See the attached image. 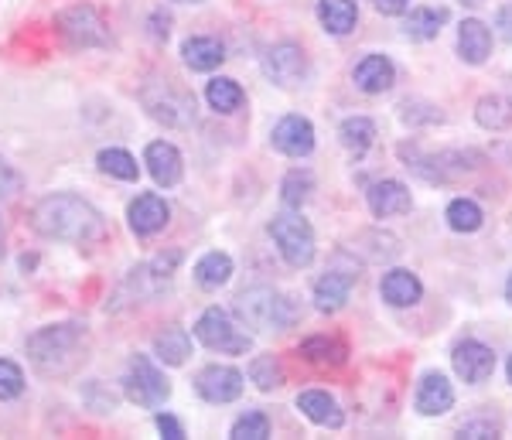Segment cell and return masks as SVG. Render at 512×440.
<instances>
[{
	"label": "cell",
	"mask_w": 512,
	"mask_h": 440,
	"mask_svg": "<svg viewBox=\"0 0 512 440\" xmlns=\"http://www.w3.org/2000/svg\"><path fill=\"white\" fill-rule=\"evenodd\" d=\"M205 99L216 113H236L243 106V89L233 79H212L209 89H205Z\"/></svg>",
	"instance_id": "obj_31"
},
{
	"label": "cell",
	"mask_w": 512,
	"mask_h": 440,
	"mask_svg": "<svg viewBox=\"0 0 512 440\" xmlns=\"http://www.w3.org/2000/svg\"><path fill=\"white\" fill-rule=\"evenodd\" d=\"M99 171H106V174H113V178H120V181H137V161L130 157L123 147H106V151H99Z\"/></svg>",
	"instance_id": "obj_32"
},
{
	"label": "cell",
	"mask_w": 512,
	"mask_h": 440,
	"mask_svg": "<svg viewBox=\"0 0 512 440\" xmlns=\"http://www.w3.org/2000/svg\"><path fill=\"white\" fill-rule=\"evenodd\" d=\"M0 256H4V219H0Z\"/></svg>",
	"instance_id": "obj_42"
},
{
	"label": "cell",
	"mask_w": 512,
	"mask_h": 440,
	"mask_svg": "<svg viewBox=\"0 0 512 440\" xmlns=\"http://www.w3.org/2000/svg\"><path fill=\"white\" fill-rule=\"evenodd\" d=\"M373 7H376L379 14H390V18H393V14H403V11H407L410 0H373Z\"/></svg>",
	"instance_id": "obj_41"
},
{
	"label": "cell",
	"mask_w": 512,
	"mask_h": 440,
	"mask_svg": "<svg viewBox=\"0 0 512 440\" xmlns=\"http://www.w3.org/2000/svg\"><path fill=\"white\" fill-rule=\"evenodd\" d=\"M458 434L461 437H499V420H492V417L468 420V423H461Z\"/></svg>",
	"instance_id": "obj_37"
},
{
	"label": "cell",
	"mask_w": 512,
	"mask_h": 440,
	"mask_svg": "<svg viewBox=\"0 0 512 440\" xmlns=\"http://www.w3.org/2000/svg\"><path fill=\"white\" fill-rule=\"evenodd\" d=\"M451 362H454V372H458L465 383H485V379L495 372V352L489 345H482V342H475V338H468V342H461V345H454V355H451Z\"/></svg>",
	"instance_id": "obj_11"
},
{
	"label": "cell",
	"mask_w": 512,
	"mask_h": 440,
	"mask_svg": "<svg viewBox=\"0 0 512 440\" xmlns=\"http://www.w3.org/2000/svg\"><path fill=\"white\" fill-rule=\"evenodd\" d=\"M359 273L355 270H328L325 277L315 284V307L325 314H335L349 304V294H352V284Z\"/></svg>",
	"instance_id": "obj_14"
},
{
	"label": "cell",
	"mask_w": 512,
	"mask_h": 440,
	"mask_svg": "<svg viewBox=\"0 0 512 440\" xmlns=\"http://www.w3.org/2000/svg\"><path fill=\"white\" fill-rule=\"evenodd\" d=\"M86 345H89L86 325L65 321V325L38 328L28 338V355L45 376H69L86 359Z\"/></svg>",
	"instance_id": "obj_2"
},
{
	"label": "cell",
	"mask_w": 512,
	"mask_h": 440,
	"mask_svg": "<svg viewBox=\"0 0 512 440\" xmlns=\"http://www.w3.org/2000/svg\"><path fill=\"white\" fill-rule=\"evenodd\" d=\"M195 338L205 348H212V352H226V355H246L253 345V338L243 335V331L229 321V314L222 311V307L202 311V318L195 321Z\"/></svg>",
	"instance_id": "obj_6"
},
{
	"label": "cell",
	"mask_w": 512,
	"mask_h": 440,
	"mask_svg": "<svg viewBox=\"0 0 512 440\" xmlns=\"http://www.w3.org/2000/svg\"><path fill=\"white\" fill-rule=\"evenodd\" d=\"M270 236L291 267H308L315 260V229L308 226V219H301L297 212H284L270 222Z\"/></svg>",
	"instance_id": "obj_5"
},
{
	"label": "cell",
	"mask_w": 512,
	"mask_h": 440,
	"mask_svg": "<svg viewBox=\"0 0 512 440\" xmlns=\"http://www.w3.org/2000/svg\"><path fill=\"white\" fill-rule=\"evenodd\" d=\"M414 403H417V413H424V417H444V413L454 406V389L448 383V376H441V372H427L417 386Z\"/></svg>",
	"instance_id": "obj_15"
},
{
	"label": "cell",
	"mask_w": 512,
	"mask_h": 440,
	"mask_svg": "<svg viewBox=\"0 0 512 440\" xmlns=\"http://www.w3.org/2000/svg\"><path fill=\"white\" fill-rule=\"evenodd\" d=\"M400 157L407 161V168L420 174L424 181H451L458 174L478 168V157L475 151H441V154H420L417 147L403 144L400 147Z\"/></svg>",
	"instance_id": "obj_4"
},
{
	"label": "cell",
	"mask_w": 512,
	"mask_h": 440,
	"mask_svg": "<svg viewBox=\"0 0 512 440\" xmlns=\"http://www.w3.org/2000/svg\"><path fill=\"white\" fill-rule=\"evenodd\" d=\"M270 140H274V147L280 154L287 157H308L311 151H315V127H311V120H304V116H284V120L274 127V134H270Z\"/></svg>",
	"instance_id": "obj_12"
},
{
	"label": "cell",
	"mask_w": 512,
	"mask_h": 440,
	"mask_svg": "<svg viewBox=\"0 0 512 440\" xmlns=\"http://www.w3.org/2000/svg\"><path fill=\"white\" fill-rule=\"evenodd\" d=\"M297 352H301L308 362H318V365H342L345 359H349V348L338 342V338H328V335L308 338V342H301Z\"/></svg>",
	"instance_id": "obj_28"
},
{
	"label": "cell",
	"mask_w": 512,
	"mask_h": 440,
	"mask_svg": "<svg viewBox=\"0 0 512 440\" xmlns=\"http://www.w3.org/2000/svg\"><path fill=\"white\" fill-rule=\"evenodd\" d=\"M123 383H127L130 403L147 406V410L161 406L171 396V383L164 379V372L147 359V355H134V359H130V369H127V379H123Z\"/></svg>",
	"instance_id": "obj_8"
},
{
	"label": "cell",
	"mask_w": 512,
	"mask_h": 440,
	"mask_svg": "<svg viewBox=\"0 0 512 440\" xmlns=\"http://www.w3.org/2000/svg\"><path fill=\"white\" fill-rule=\"evenodd\" d=\"M263 72H267V79L277 82L280 89H294L308 76V58H304V52L297 45L284 41V45H274L263 55Z\"/></svg>",
	"instance_id": "obj_9"
},
{
	"label": "cell",
	"mask_w": 512,
	"mask_h": 440,
	"mask_svg": "<svg viewBox=\"0 0 512 440\" xmlns=\"http://www.w3.org/2000/svg\"><path fill=\"white\" fill-rule=\"evenodd\" d=\"M444 219H448V226L454 232H478L482 229V209H478V202L472 198H454L448 205V212H444Z\"/></svg>",
	"instance_id": "obj_30"
},
{
	"label": "cell",
	"mask_w": 512,
	"mask_h": 440,
	"mask_svg": "<svg viewBox=\"0 0 512 440\" xmlns=\"http://www.w3.org/2000/svg\"><path fill=\"white\" fill-rule=\"evenodd\" d=\"M21 192V178H18V171L11 168V164L0 157V198H11V195H18Z\"/></svg>",
	"instance_id": "obj_38"
},
{
	"label": "cell",
	"mask_w": 512,
	"mask_h": 440,
	"mask_svg": "<svg viewBox=\"0 0 512 440\" xmlns=\"http://www.w3.org/2000/svg\"><path fill=\"white\" fill-rule=\"evenodd\" d=\"M311 188H315V178L308 171H291L280 185V198H284L287 209H301L311 198Z\"/></svg>",
	"instance_id": "obj_33"
},
{
	"label": "cell",
	"mask_w": 512,
	"mask_h": 440,
	"mask_svg": "<svg viewBox=\"0 0 512 440\" xmlns=\"http://www.w3.org/2000/svg\"><path fill=\"white\" fill-rule=\"evenodd\" d=\"M229 437H233V440H267V437H270V420H267V413H260V410L243 413V417H239V420L233 423Z\"/></svg>",
	"instance_id": "obj_35"
},
{
	"label": "cell",
	"mask_w": 512,
	"mask_h": 440,
	"mask_svg": "<svg viewBox=\"0 0 512 440\" xmlns=\"http://www.w3.org/2000/svg\"><path fill=\"white\" fill-rule=\"evenodd\" d=\"M154 423H158V430H161V434L168 437V440H181V437H185L181 423H178L175 417H168V413H158V420H154Z\"/></svg>",
	"instance_id": "obj_39"
},
{
	"label": "cell",
	"mask_w": 512,
	"mask_h": 440,
	"mask_svg": "<svg viewBox=\"0 0 512 440\" xmlns=\"http://www.w3.org/2000/svg\"><path fill=\"white\" fill-rule=\"evenodd\" d=\"M181 4H198V0H181Z\"/></svg>",
	"instance_id": "obj_45"
},
{
	"label": "cell",
	"mask_w": 512,
	"mask_h": 440,
	"mask_svg": "<svg viewBox=\"0 0 512 440\" xmlns=\"http://www.w3.org/2000/svg\"><path fill=\"white\" fill-rule=\"evenodd\" d=\"M24 393V372L11 359H0V400H18Z\"/></svg>",
	"instance_id": "obj_36"
},
{
	"label": "cell",
	"mask_w": 512,
	"mask_h": 440,
	"mask_svg": "<svg viewBox=\"0 0 512 440\" xmlns=\"http://www.w3.org/2000/svg\"><path fill=\"white\" fill-rule=\"evenodd\" d=\"M297 410H301L311 423L328 427V430H338L345 423V413L338 410V403L328 393H321V389H304V393L297 396Z\"/></svg>",
	"instance_id": "obj_20"
},
{
	"label": "cell",
	"mask_w": 512,
	"mask_h": 440,
	"mask_svg": "<svg viewBox=\"0 0 512 440\" xmlns=\"http://www.w3.org/2000/svg\"><path fill=\"white\" fill-rule=\"evenodd\" d=\"M338 137H342V144L349 147L355 157H359V154H366L369 147H373L376 123L366 120V116H349V120H345L342 127H338Z\"/></svg>",
	"instance_id": "obj_29"
},
{
	"label": "cell",
	"mask_w": 512,
	"mask_h": 440,
	"mask_svg": "<svg viewBox=\"0 0 512 440\" xmlns=\"http://www.w3.org/2000/svg\"><path fill=\"white\" fill-rule=\"evenodd\" d=\"M154 355L168 365H185V359L192 355V338H188L185 328H164L154 338Z\"/></svg>",
	"instance_id": "obj_26"
},
{
	"label": "cell",
	"mask_w": 512,
	"mask_h": 440,
	"mask_svg": "<svg viewBox=\"0 0 512 440\" xmlns=\"http://www.w3.org/2000/svg\"><path fill=\"white\" fill-rule=\"evenodd\" d=\"M444 21H448L444 7H417V11H410V18L403 21V35L414 41H431L441 35Z\"/></svg>",
	"instance_id": "obj_24"
},
{
	"label": "cell",
	"mask_w": 512,
	"mask_h": 440,
	"mask_svg": "<svg viewBox=\"0 0 512 440\" xmlns=\"http://www.w3.org/2000/svg\"><path fill=\"white\" fill-rule=\"evenodd\" d=\"M352 79L366 96H379V93H386V89H393L396 69H393V62L386 55H366L359 65H355Z\"/></svg>",
	"instance_id": "obj_17"
},
{
	"label": "cell",
	"mask_w": 512,
	"mask_h": 440,
	"mask_svg": "<svg viewBox=\"0 0 512 440\" xmlns=\"http://www.w3.org/2000/svg\"><path fill=\"white\" fill-rule=\"evenodd\" d=\"M229 277H233V260H229V253L212 249V253H205L202 260L195 263V284L202 290H219L222 284H229Z\"/></svg>",
	"instance_id": "obj_23"
},
{
	"label": "cell",
	"mask_w": 512,
	"mask_h": 440,
	"mask_svg": "<svg viewBox=\"0 0 512 440\" xmlns=\"http://www.w3.org/2000/svg\"><path fill=\"white\" fill-rule=\"evenodd\" d=\"M506 372H509V383H512V355H509V365H506Z\"/></svg>",
	"instance_id": "obj_44"
},
{
	"label": "cell",
	"mask_w": 512,
	"mask_h": 440,
	"mask_svg": "<svg viewBox=\"0 0 512 440\" xmlns=\"http://www.w3.org/2000/svg\"><path fill=\"white\" fill-rule=\"evenodd\" d=\"M495 28H499V35L512 45V4H506L499 14H495Z\"/></svg>",
	"instance_id": "obj_40"
},
{
	"label": "cell",
	"mask_w": 512,
	"mask_h": 440,
	"mask_svg": "<svg viewBox=\"0 0 512 440\" xmlns=\"http://www.w3.org/2000/svg\"><path fill=\"white\" fill-rule=\"evenodd\" d=\"M250 379L263 393H270V389H277L284 383V365H280L277 355H260V359L250 362Z\"/></svg>",
	"instance_id": "obj_34"
},
{
	"label": "cell",
	"mask_w": 512,
	"mask_h": 440,
	"mask_svg": "<svg viewBox=\"0 0 512 440\" xmlns=\"http://www.w3.org/2000/svg\"><path fill=\"white\" fill-rule=\"evenodd\" d=\"M236 314L250 328L260 331H284L294 325L297 311L284 294H277L274 287H250L236 297Z\"/></svg>",
	"instance_id": "obj_3"
},
{
	"label": "cell",
	"mask_w": 512,
	"mask_h": 440,
	"mask_svg": "<svg viewBox=\"0 0 512 440\" xmlns=\"http://www.w3.org/2000/svg\"><path fill=\"white\" fill-rule=\"evenodd\" d=\"M55 28L62 31V38L69 41L72 48H103L110 45V31H106V21L96 14V7L89 4H72L55 18Z\"/></svg>",
	"instance_id": "obj_7"
},
{
	"label": "cell",
	"mask_w": 512,
	"mask_h": 440,
	"mask_svg": "<svg viewBox=\"0 0 512 440\" xmlns=\"http://www.w3.org/2000/svg\"><path fill=\"white\" fill-rule=\"evenodd\" d=\"M475 120L485 130H509L512 127V99L506 96H482L475 106Z\"/></svg>",
	"instance_id": "obj_27"
},
{
	"label": "cell",
	"mask_w": 512,
	"mask_h": 440,
	"mask_svg": "<svg viewBox=\"0 0 512 440\" xmlns=\"http://www.w3.org/2000/svg\"><path fill=\"white\" fill-rule=\"evenodd\" d=\"M318 21L328 35H349L359 21L355 0H318Z\"/></svg>",
	"instance_id": "obj_22"
},
{
	"label": "cell",
	"mask_w": 512,
	"mask_h": 440,
	"mask_svg": "<svg viewBox=\"0 0 512 440\" xmlns=\"http://www.w3.org/2000/svg\"><path fill=\"white\" fill-rule=\"evenodd\" d=\"M181 55H185V62L192 65L195 72H212L216 65H222L226 48H222V41H216V38H188L185 48H181Z\"/></svg>",
	"instance_id": "obj_25"
},
{
	"label": "cell",
	"mask_w": 512,
	"mask_h": 440,
	"mask_svg": "<svg viewBox=\"0 0 512 440\" xmlns=\"http://www.w3.org/2000/svg\"><path fill=\"white\" fill-rule=\"evenodd\" d=\"M379 294L393 307H414L420 297H424V284H420L417 273H410V270H390L383 277V284H379Z\"/></svg>",
	"instance_id": "obj_21"
},
{
	"label": "cell",
	"mask_w": 512,
	"mask_h": 440,
	"mask_svg": "<svg viewBox=\"0 0 512 440\" xmlns=\"http://www.w3.org/2000/svg\"><path fill=\"white\" fill-rule=\"evenodd\" d=\"M144 164H147V171L154 174V181L164 185V188H175L181 181V171H185V168H181L178 147L168 144V140H154V144H147Z\"/></svg>",
	"instance_id": "obj_16"
},
{
	"label": "cell",
	"mask_w": 512,
	"mask_h": 440,
	"mask_svg": "<svg viewBox=\"0 0 512 440\" xmlns=\"http://www.w3.org/2000/svg\"><path fill=\"white\" fill-rule=\"evenodd\" d=\"M369 209H373L376 219H390V215H403L410 212V205H414V198H410L407 185H400V181L386 178V181H376L373 188H369Z\"/></svg>",
	"instance_id": "obj_18"
},
{
	"label": "cell",
	"mask_w": 512,
	"mask_h": 440,
	"mask_svg": "<svg viewBox=\"0 0 512 440\" xmlns=\"http://www.w3.org/2000/svg\"><path fill=\"white\" fill-rule=\"evenodd\" d=\"M31 226L45 239L62 243H96L103 236V215L79 195H48L31 212Z\"/></svg>",
	"instance_id": "obj_1"
},
{
	"label": "cell",
	"mask_w": 512,
	"mask_h": 440,
	"mask_svg": "<svg viewBox=\"0 0 512 440\" xmlns=\"http://www.w3.org/2000/svg\"><path fill=\"white\" fill-rule=\"evenodd\" d=\"M506 297H509V304H512V277H509V284H506Z\"/></svg>",
	"instance_id": "obj_43"
},
{
	"label": "cell",
	"mask_w": 512,
	"mask_h": 440,
	"mask_svg": "<svg viewBox=\"0 0 512 440\" xmlns=\"http://www.w3.org/2000/svg\"><path fill=\"white\" fill-rule=\"evenodd\" d=\"M195 389L205 403H233L243 396V372L233 365H205L195 379Z\"/></svg>",
	"instance_id": "obj_10"
},
{
	"label": "cell",
	"mask_w": 512,
	"mask_h": 440,
	"mask_svg": "<svg viewBox=\"0 0 512 440\" xmlns=\"http://www.w3.org/2000/svg\"><path fill=\"white\" fill-rule=\"evenodd\" d=\"M168 202H164L161 195H137L134 202H130V212H127V219H130V229L137 232V236H154V232H161L164 226H168Z\"/></svg>",
	"instance_id": "obj_13"
},
{
	"label": "cell",
	"mask_w": 512,
	"mask_h": 440,
	"mask_svg": "<svg viewBox=\"0 0 512 440\" xmlns=\"http://www.w3.org/2000/svg\"><path fill=\"white\" fill-rule=\"evenodd\" d=\"M458 55H461V62H468V65H482L485 58L492 55V31L485 28L478 18H468V21H461V28H458Z\"/></svg>",
	"instance_id": "obj_19"
}]
</instances>
